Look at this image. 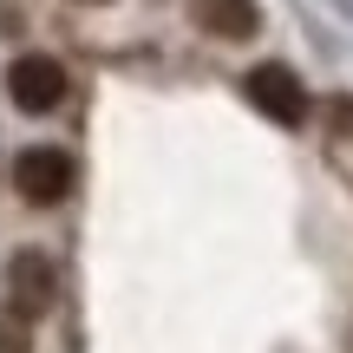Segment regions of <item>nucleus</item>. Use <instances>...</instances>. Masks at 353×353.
Listing matches in <instances>:
<instances>
[{
  "instance_id": "1",
  "label": "nucleus",
  "mask_w": 353,
  "mask_h": 353,
  "mask_svg": "<svg viewBox=\"0 0 353 353\" xmlns=\"http://www.w3.org/2000/svg\"><path fill=\"white\" fill-rule=\"evenodd\" d=\"M7 99L20 105L26 118H46L65 105V65L52 59V52H20V59L7 65Z\"/></svg>"
},
{
  "instance_id": "2",
  "label": "nucleus",
  "mask_w": 353,
  "mask_h": 353,
  "mask_svg": "<svg viewBox=\"0 0 353 353\" xmlns=\"http://www.w3.org/2000/svg\"><path fill=\"white\" fill-rule=\"evenodd\" d=\"M72 157L52 151V144H33V151L13 157V190H20V203H33V210H52V203L72 196Z\"/></svg>"
},
{
  "instance_id": "3",
  "label": "nucleus",
  "mask_w": 353,
  "mask_h": 353,
  "mask_svg": "<svg viewBox=\"0 0 353 353\" xmlns=\"http://www.w3.org/2000/svg\"><path fill=\"white\" fill-rule=\"evenodd\" d=\"M242 92H249V105H255L262 118H275V125H288V131H294V125H307V112H314L307 85L288 72V65H275V59L255 65V72L242 79Z\"/></svg>"
},
{
  "instance_id": "4",
  "label": "nucleus",
  "mask_w": 353,
  "mask_h": 353,
  "mask_svg": "<svg viewBox=\"0 0 353 353\" xmlns=\"http://www.w3.org/2000/svg\"><path fill=\"white\" fill-rule=\"evenodd\" d=\"M52 301H59V275H52V255H39V249H20L7 262V307L20 321H39V314H52Z\"/></svg>"
},
{
  "instance_id": "5",
  "label": "nucleus",
  "mask_w": 353,
  "mask_h": 353,
  "mask_svg": "<svg viewBox=\"0 0 353 353\" xmlns=\"http://www.w3.org/2000/svg\"><path fill=\"white\" fill-rule=\"evenodd\" d=\"M190 20L210 39H229V46L262 33V7H255V0H190Z\"/></svg>"
},
{
  "instance_id": "6",
  "label": "nucleus",
  "mask_w": 353,
  "mask_h": 353,
  "mask_svg": "<svg viewBox=\"0 0 353 353\" xmlns=\"http://www.w3.org/2000/svg\"><path fill=\"white\" fill-rule=\"evenodd\" d=\"M0 353H33V321H20L13 307L0 314Z\"/></svg>"
},
{
  "instance_id": "7",
  "label": "nucleus",
  "mask_w": 353,
  "mask_h": 353,
  "mask_svg": "<svg viewBox=\"0 0 353 353\" xmlns=\"http://www.w3.org/2000/svg\"><path fill=\"white\" fill-rule=\"evenodd\" d=\"M327 118H334V131H341V138H353V99H334Z\"/></svg>"
},
{
  "instance_id": "8",
  "label": "nucleus",
  "mask_w": 353,
  "mask_h": 353,
  "mask_svg": "<svg viewBox=\"0 0 353 353\" xmlns=\"http://www.w3.org/2000/svg\"><path fill=\"white\" fill-rule=\"evenodd\" d=\"M79 7H112V0H79Z\"/></svg>"
}]
</instances>
